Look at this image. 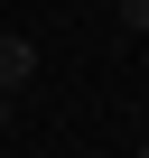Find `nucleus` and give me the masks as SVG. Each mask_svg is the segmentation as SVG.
Masks as SVG:
<instances>
[{
  "instance_id": "2",
  "label": "nucleus",
  "mask_w": 149,
  "mask_h": 158,
  "mask_svg": "<svg viewBox=\"0 0 149 158\" xmlns=\"http://www.w3.org/2000/svg\"><path fill=\"white\" fill-rule=\"evenodd\" d=\"M112 10H121V28H149V0H112Z\"/></svg>"
},
{
  "instance_id": "1",
  "label": "nucleus",
  "mask_w": 149,
  "mask_h": 158,
  "mask_svg": "<svg viewBox=\"0 0 149 158\" xmlns=\"http://www.w3.org/2000/svg\"><path fill=\"white\" fill-rule=\"evenodd\" d=\"M28 74H37V47H28L19 28H0V84H10V93H19V84H28Z\"/></svg>"
},
{
  "instance_id": "3",
  "label": "nucleus",
  "mask_w": 149,
  "mask_h": 158,
  "mask_svg": "<svg viewBox=\"0 0 149 158\" xmlns=\"http://www.w3.org/2000/svg\"><path fill=\"white\" fill-rule=\"evenodd\" d=\"M0 121H10V84H0Z\"/></svg>"
},
{
  "instance_id": "4",
  "label": "nucleus",
  "mask_w": 149,
  "mask_h": 158,
  "mask_svg": "<svg viewBox=\"0 0 149 158\" xmlns=\"http://www.w3.org/2000/svg\"><path fill=\"white\" fill-rule=\"evenodd\" d=\"M140 158H149V139H140Z\"/></svg>"
}]
</instances>
